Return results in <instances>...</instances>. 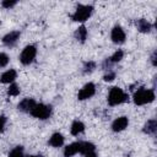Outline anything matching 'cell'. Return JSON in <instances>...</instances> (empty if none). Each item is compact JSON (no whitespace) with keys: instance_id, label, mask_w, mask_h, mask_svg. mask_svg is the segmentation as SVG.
Returning a JSON list of instances; mask_svg holds the SVG:
<instances>
[{"instance_id":"15","label":"cell","mask_w":157,"mask_h":157,"mask_svg":"<svg viewBox=\"0 0 157 157\" xmlns=\"http://www.w3.org/2000/svg\"><path fill=\"white\" fill-rule=\"evenodd\" d=\"M142 131L147 135H155L157 131V120L156 119H150L145 123Z\"/></svg>"},{"instance_id":"26","label":"cell","mask_w":157,"mask_h":157,"mask_svg":"<svg viewBox=\"0 0 157 157\" xmlns=\"http://www.w3.org/2000/svg\"><path fill=\"white\" fill-rule=\"evenodd\" d=\"M6 123H7V118L5 115H0V134L4 132L5 126H6Z\"/></svg>"},{"instance_id":"29","label":"cell","mask_w":157,"mask_h":157,"mask_svg":"<svg viewBox=\"0 0 157 157\" xmlns=\"http://www.w3.org/2000/svg\"><path fill=\"white\" fill-rule=\"evenodd\" d=\"M28 157H43V156H40V155H32V156H28Z\"/></svg>"},{"instance_id":"8","label":"cell","mask_w":157,"mask_h":157,"mask_svg":"<svg viewBox=\"0 0 157 157\" xmlns=\"http://www.w3.org/2000/svg\"><path fill=\"white\" fill-rule=\"evenodd\" d=\"M20 37H21V32L20 31H11V32H9L7 34H5L2 37V43L6 47H10L11 48V47H13L18 42Z\"/></svg>"},{"instance_id":"19","label":"cell","mask_w":157,"mask_h":157,"mask_svg":"<svg viewBox=\"0 0 157 157\" xmlns=\"http://www.w3.org/2000/svg\"><path fill=\"white\" fill-rule=\"evenodd\" d=\"M124 58V52L121 50V49H118L117 52H114L113 53V55L112 56H109L108 59H109V61L112 63V64H115V63H119V61H121V59Z\"/></svg>"},{"instance_id":"20","label":"cell","mask_w":157,"mask_h":157,"mask_svg":"<svg viewBox=\"0 0 157 157\" xmlns=\"http://www.w3.org/2000/svg\"><path fill=\"white\" fill-rule=\"evenodd\" d=\"M96 69V63L92 61V60H88V61H85L83 63V66H82V72L83 74H91Z\"/></svg>"},{"instance_id":"25","label":"cell","mask_w":157,"mask_h":157,"mask_svg":"<svg viewBox=\"0 0 157 157\" xmlns=\"http://www.w3.org/2000/svg\"><path fill=\"white\" fill-rule=\"evenodd\" d=\"M16 4H17L16 0H4V1L1 2V6H2L4 9H11V7H13Z\"/></svg>"},{"instance_id":"24","label":"cell","mask_w":157,"mask_h":157,"mask_svg":"<svg viewBox=\"0 0 157 157\" xmlns=\"http://www.w3.org/2000/svg\"><path fill=\"white\" fill-rule=\"evenodd\" d=\"M115 71H113V70H109V71H107L105 74H104V76H103V80L105 81V82H110V81H113L114 78H115Z\"/></svg>"},{"instance_id":"11","label":"cell","mask_w":157,"mask_h":157,"mask_svg":"<svg viewBox=\"0 0 157 157\" xmlns=\"http://www.w3.org/2000/svg\"><path fill=\"white\" fill-rule=\"evenodd\" d=\"M80 142L81 141H76V142H72L67 146H65L64 148V157H72L77 153H80Z\"/></svg>"},{"instance_id":"17","label":"cell","mask_w":157,"mask_h":157,"mask_svg":"<svg viewBox=\"0 0 157 157\" xmlns=\"http://www.w3.org/2000/svg\"><path fill=\"white\" fill-rule=\"evenodd\" d=\"M74 36H75L76 40L81 42V43H85L86 39H87V36H88L87 28H86L85 26H80V27H77L76 31H75V33H74Z\"/></svg>"},{"instance_id":"3","label":"cell","mask_w":157,"mask_h":157,"mask_svg":"<svg viewBox=\"0 0 157 157\" xmlns=\"http://www.w3.org/2000/svg\"><path fill=\"white\" fill-rule=\"evenodd\" d=\"M93 13V6L92 5H77L75 12L72 13L71 18L75 22H85L87 21Z\"/></svg>"},{"instance_id":"14","label":"cell","mask_w":157,"mask_h":157,"mask_svg":"<svg viewBox=\"0 0 157 157\" xmlns=\"http://www.w3.org/2000/svg\"><path fill=\"white\" fill-rule=\"evenodd\" d=\"M136 28L141 33H150L152 29V25L145 18H139L136 21Z\"/></svg>"},{"instance_id":"1","label":"cell","mask_w":157,"mask_h":157,"mask_svg":"<svg viewBox=\"0 0 157 157\" xmlns=\"http://www.w3.org/2000/svg\"><path fill=\"white\" fill-rule=\"evenodd\" d=\"M155 98H156L155 91L151 88H145V87H141L137 91H135L132 96V101L136 105H145V104L152 103Z\"/></svg>"},{"instance_id":"18","label":"cell","mask_w":157,"mask_h":157,"mask_svg":"<svg viewBox=\"0 0 157 157\" xmlns=\"http://www.w3.org/2000/svg\"><path fill=\"white\" fill-rule=\"evenodd\" d=\"M92 151H96L94 144H92L90 141H81L80 142V153L86 155V153L92 152Z\"/></svg>"},{"instance_id":"13","label":"cell","mask_w":157,"mask_h":157,"mask_svg":"<svg viewBox=\"0 0 157 157\" xmlns=\"http://www.w3.org/2000/svg\"><path fill=\"white\" fill-rule=\"evenodd\" d=\"M64 141H65V139H64V136L60 132H54L49 137L48 144H49V146H52L54 148H58V147H61L64 145Z\"/></svg>"},{"instance_id":"23","label":"cell","mask_w":157,"mask_h":157,"mask_svg":"<svg viewBox=\"0 0 157 157\" xmlns=\"http://www.w3.org/2000/svg\"><path fill=\"white\" fill-rule=\"evenodd\" d=\"M10 61V58L6 53H0V67H5Z\"/></svg>"},{"instance_id":"28","label":"cell","mask_w":157,"mask_h":157,"mask_svg":"<svg viewBox=\"0 0 157 157\" xmlns=\"http://www.w3.org/2000/svg\"><path fill=\"white\" fill-rule=\"evenodd\" d=\"M83 157H97V153H96V151H92V152H88V153L83 155Z\"/></svg>"},{"instance_id":"9","label":"cell","mask_w":157,"mask_h":157,"mask_svg":"<svg viewBox=\"0 0 157 157\" xmlns=\"http://www.w3.org/2000/svg\"><path fill=\"white\" fill-rule=\"evenodd\" d=\"M129 125V119L128 117H119L117 119H114V121L112 123V130L114 132H120L123 130H125Z\"/></svg>"},{"instance_id":"5","label":"cell","mask_w":157,"mask_h":157,"mask_svg":"<svg viewBox=\"0 0 157 157\" xmlns=\"http://www.w3.org/2000/svg\"><path fill=\"white\" fill-rule=\"evenodd\" d=\"M36 55H37V48L36 45L33 44H29V45H26L21 54H20V61L22 65H29L34 61L36 59Z\"/></svg>"},{"instance_id":"4","label":"cell","mask_w":157,"mask_h":157,"mask_svg":"<svg viewBox=\"0 0 157 157\" xmlns=\"http://www.w3.org/2000/svg\"><path fill=\"white\" fill-rule=\"evenodd\" d=\"M52 112H53L52 105H49V104H44V103H37L36 107L32 109V112H31L29 114H31L33 118H36V119H39V120H47V119L50 118Z\"/></svg>"},{"instance_id":"21","label":"cell","mask_w":157,"mask_h":157,"mask_svg":"<svg viewBox=\"0 0 157 157\" xmlns=\"http://www.w3.org/2000/svg\"><path fill=\"white\" fill-rule=\"evenodd\" d=\"M20 86L17 85V83H15V82H12V83H10V87H9V90H7V94L9 96H11V97H16V96H18L20 94Z\"/></svg>"},{"instance_id":"22","label":"cell","mask_w":157,"mask_h":157,"mask_svg":"<svg viewBox=\"0 0 157 157\" xmlns=\"http://www.w3.org/2000/svg\"><path fill=\"white\" fill-rule=\"evenodd\" d=\"M7 157H23V147H22V146H16V147H13V148L10 151V153H9Z\"/></svg>"},{"instance_id":"27","label":"cell","mask_w":157,"mask_h":157,"mask_svg":"<svg viewBox=\"0 0 157 157\" xmlns=\"http://www.w3.org/2000/svg\"><path fill=\"white\" fill-rule=\"evenodd\" d=\"M156 58H157V53H156V52H153V53H152V55H151V63H152V65H153V66H156V65H157Z\"/></svg>"},{"instance_id":"6","label":"cell","mask_w":157,"mask_h":157,"mask_svg":"<svg viewBox=\"0 0 157 157\" xmlns=\"http://www.w3.org/2000/svg\"><path fill=\"white\" fill-rule=\"evenodd\" d=\"M96 93V85L93 82H88L86 83L77 93V99L78 101H86L90 99L91 97H93Z\"/></svg>"},{"instance_id":"10","label":"cell","mask_w":157,"mask_h":157,"mask_svg":"<svg viewBox=\"0 0 157 157\" xmlns=\"http://www.w3.org/2000/svg\"><path fill=\"white\" fill-rule=\"evenodd\" d=\"M36 104H37V102L33 99V98H23L18 104H17V108H18V110H21V112H23V113H31L32 112V109L36 107Z\"/></svg>"},{"instance_id":"16","label":"cell","mask_w":157,"mask_h":157,"mask_svg":"<svg viewBox=\"0 0 157 157\" xmlns=\"http://www.w3.org/2000/svg\"><path fill=\"white\" fill-rule=\"evenodd\" d=\"M85 131V124L81 120H74L70 128V132L74 136H78L80 134H82Z\"/></svg>"},{"instance_id":"7","label":"cell","mask_w":157,"mask_h":157,"mask_svg":"<svg viewBox=\"0 0 157 157\" xmlns=\"http://www.w3.org/2000/svg\"><path fill=\"white\" fill-rule=\"evenodd\" d=\"M110 39L115 44H123L126 39V33L120 26H114L110 32Z\"/></svg>"},{"instance_id":"2","label":"cell","mask_w":157,"mask_h":157,"mask_svg":"<svg viewBox=\"0 0 157 157\" xmlns=\"http://www.w3.org/2000/svg\"><path fill=\"white\" fill-rule=\"evenodd\" d=\"M128 98H129L128 94H126L120 87L114 86V87H112V88L109 90L107 101H108V104H109L110 107H115V105H119V104L125 103V102L128 101Z\"/></svg>"},{"instance_id":"12","label":"cell","mask_w":157,"mask_h":157,"mask_svg":"<svg viewBox=\"0 0 157 157\" xmlns=\"http://www.w3.org/2000/svg\"><path fill=\"white\" fill-rule=\"evenodd\" d=\"M16 77H17L16 70L9 69V70H6L5 72L1 74V76H0V82H1V83H12V82L16 80Z\"/></svg>"}]
</instances>
